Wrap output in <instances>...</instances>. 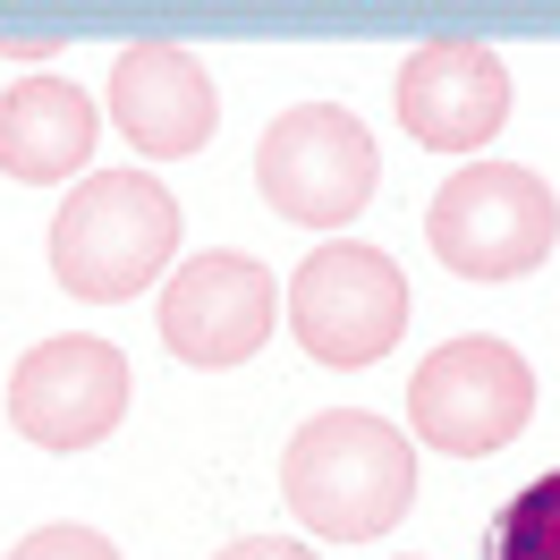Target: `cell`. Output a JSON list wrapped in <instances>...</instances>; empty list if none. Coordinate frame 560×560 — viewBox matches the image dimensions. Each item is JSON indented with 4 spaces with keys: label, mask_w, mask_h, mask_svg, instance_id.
<instances>
[{
    "label": "cell",
    "mask_w": 560,
    "mask_h": 560,
    "mask_svg": "<svg viewBox=\"0 0 560 560\" xmlns=\"http://www.w3.org/2000/svg\"><path fill=\"white\" fill-rule=\"evenodd\" d=\"M280 501L323 544H374L417 501V451L399 424L365 417V408H323L280 451Z\"/></svg>",
    "instance_id": "obj_1"
},
{
    "label": "cell",
    "mask_w": 560,
    "mask_h": 560,
    "mask_svg": "<svg viewBox=\"0 0 560 560\" xmlns=\"http://www.w3.org/2000/svg\"><path fill=\"white\" fill-rule=\"evenodd\" d=\"M178 255V196L144 171L77 178L60 221H51V280L85 306H119L162 280Z\"/></svg>",
    "instance_id": "obj_2"
},
{
    "label": "cell",
    "mask_w": 560,
    "mask_h": 560,
    "mask_svg": "<svg viewBox=\"0 0 560 560\" xmlns=\"http://www.w3.org/2000/svg\"><path fill=\"white\" fill-rule=\"evenodd\" d=\"M552 238H560L552 187L535 171H518V162H467L424 205V246L458 280H518L552 255Z\"/></svg>",
    "instance_id": "obj_3"
},
{
    "label": "cell",
    "mask_w": 560,
    "mask_h": 560,
    "mask_svg": "<svg viewBox=\"0 0 560 560\" xmlns=\"http://www.w3.org/2000/svg\"><path fill=\"white\" fill-rule=\"evenodd\" d=\"M289 331L323 365H374L408 331V272L365 238L315 246L289 280Z\"/></svg>",
    "instance_id": "obj_4"
},
{
    "label": "cell",
    "mask_w": 560,
    "mask_h": 560,
    "mask_svg": "<svg viewBox=\"0 0 560 560\" xmlns=\"http://www.w3.org/2000/svg\"><path fill=\"white\" fill-rule=\"evenodd\" d=\"M408 417L433 451L451 458H492L501 442H518V424L535 417V365L492 331L442 340L408 383Z\"/></svg>",
    "instance_id": "obj_5"
},
{
    "label": "cell",
    "mask_w": 560,
    "mask_h": 560,
    "mask_svg": "<svg viewBox=\"0 0 560 560\" xmlns=\"http://www.w3.org/2000/svg\"><path fill=\"white\" fill-rule=\"evenodd\" d=\"M255 187L280 221H306V230H340L365 212L374 196V137L365 119L340 103H298L280 110L264 144H255Z\"/></svg>",
    "instance_id": "obj_6"
},
{
    "label": "cell",
    "mask_w": 560,
    "mask_h": 560,
    "mask_svg": "<svg viewBox=\"0 0 560 560\" xmlns=\"http://www.w3.org/2000/svg\"><path fill=\"white\" fill-rule=\"evenodd\" d=\"M128 357L94 340V331H60L35 340L9 374V424L35 442V451H94L110 424L128 417Z\"/></svg>",
    "instance_id": "obj_7"
},
{
    "label": "cell",
    "mask_w": 560,
    "mask_h": 560,
    "mask_svg": "<svg viewBox=\"0 0 560 560\" xmlns=\"http://www.w3.org/2000/svg\"><path fill=\"white\" fill-rule=\"evenodd\" d=\"M162 340L187 365H246V357L272 340L280 323V289L255 255H196L178 264L162 289Z\"/></svg>",
    "instance_id": "obj_8"
},
{
    "label": "cell",
    "mask_w": 560,
    "mask_h": 560,
    "mask_svg": "<svg viewBox=\"0 0 560 560\" xmlns=\"http://www.w3.org/2000/svg\"><path fill=\"white\" fill-rule=\"evenodd\" d=\"M510 119V69L485 43H424L399 69V128L433 153H476Z\"/></svg>",
    "instance_id": "obj_9"
},
{
    "label": "cell",
    "mask_w": 560,
    "mask_h": 560,
    "mask_svg": "<svg viewBox=\"0 0 560 560\" xmlns=\"http://www.w3.org/2000/svg\"><path fill=\"white\" fill-rule=\"evenodd\" d=\"M212 77L196 51L178 43H128L110 60V128L137 144V153H196L212 137Z\"/></svg>",
    "instance_id": "obj_10"
},
{
    "label": "cell",
    "mask_w": 560,
    "mask_h": 560,
    "mask_svg": "<svg viewBox=\"0 0 560 560\" xmlns=\"http://www.w3.org/2000/svg\"><path fill=\"white\" fill-rule=\"evenodd\" d=\"M94 137H103V110L69 77H18L0 94V171L26 178V187L77 178L94 162Z\"/></svg>",
    "instance_id": "obj_11"
},
{
    "label": "cell",
    "mask_w": 560,
    "mask_h": 560,
    "mask_svg": "<svg viewBox=\"0 0 560 560\" xmlns=\"http://www.w3.org/2000/svg\"><path fill=\"white\" fill-rule=\"evenodd\" d=\"M485 560H560V467L518 485L485 526Z\"/></svg>",
    "instance_id": "obj_12"
},
{
    "label": "cell",
    "mask_w": 560,
    "mask_h": 560,
    "mask_svg": "<svg viewBox=\"0 0 560 560\" xmlns=\"http://www.w3.org/2000/svg\"><path fill=\"white\" fill-rule=\"evenodd\" d=\"M9 560H119V544L94 535V526H35Z\"/></svg>",
    "instance_id": "obj_13"
},
{
    "label": "cell",
    "mask_w": 560,
    "mask_h": 560,
    "mask_svg": "<svg viewBox=\"0 0 560 560\" xmlns=\"http://www.w3.org/2000/svg\"><path fill=\"white\" fill-rule=\"evenodd\" d=\"M212 560H323V552L298 544V535H238V544H221Z\"/></svg>",
    "instance_id": "obj_14"
},
{
    "label": "cell",
    "mask_w": 560,
    "mask_h": 560,
    "mask_svg": "<svg viewBox=\"0 0 560 560\" xmlns=\"http://www.w3.org/2000/svg\"><path fill=\"white\" fill-rule=\"evenodd\" d=\"M0 51H18V60H51V51H60V35H51V26H26V35H0Z\"/></svg>",
    "instance_id": "obj_15"
}]
</instances>
